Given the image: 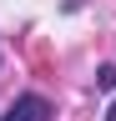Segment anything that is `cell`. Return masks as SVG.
Returning a JSON list of instances; mask_svg holds the SVG:
<instances>
[{
  "label": "cell",
  "instance_id": "1",
  "mask_svg": "<svg viewBox=\"0 0 116 121\" xmlns=\"http://www.w3.org/2000/svg\"><path fill=\"white\" fill-rule=\"evenodd\" d=\"M0 121H51V101L46 96H20V101H10V111Z\"/></svg>",
  "mask_w": 116,
  "mask_h": 121
},
{
  "label": "cell",
  "instance_id": "2",
  "mask_svg": "<svg viewBox=\"0 0 116 121\" xmlns=\"http://www.w3.org/2000/svg\"><path fill=\"white\" fill-rule=\"evenodd\" d=\"M96 86L111 91V86H116V66H101V71H96Z\"/></svg>",
  "mask_w": 116,
  "mask_h": 121
},
{
  "label": "cell",
  "instance_id": "3",
  "mask_svg": "<svg viewBox=\"0 0 116 121\" xmlns=\"http://www.w3.org/2000/svg\"><path fill=\"white\" fill-rule=\"evenodd\" d=\"M106 121H116V101H111V111H106Z\"/></svg>",
  "mask_w": 116,
  "mask_h": 121
}]
</instances>
